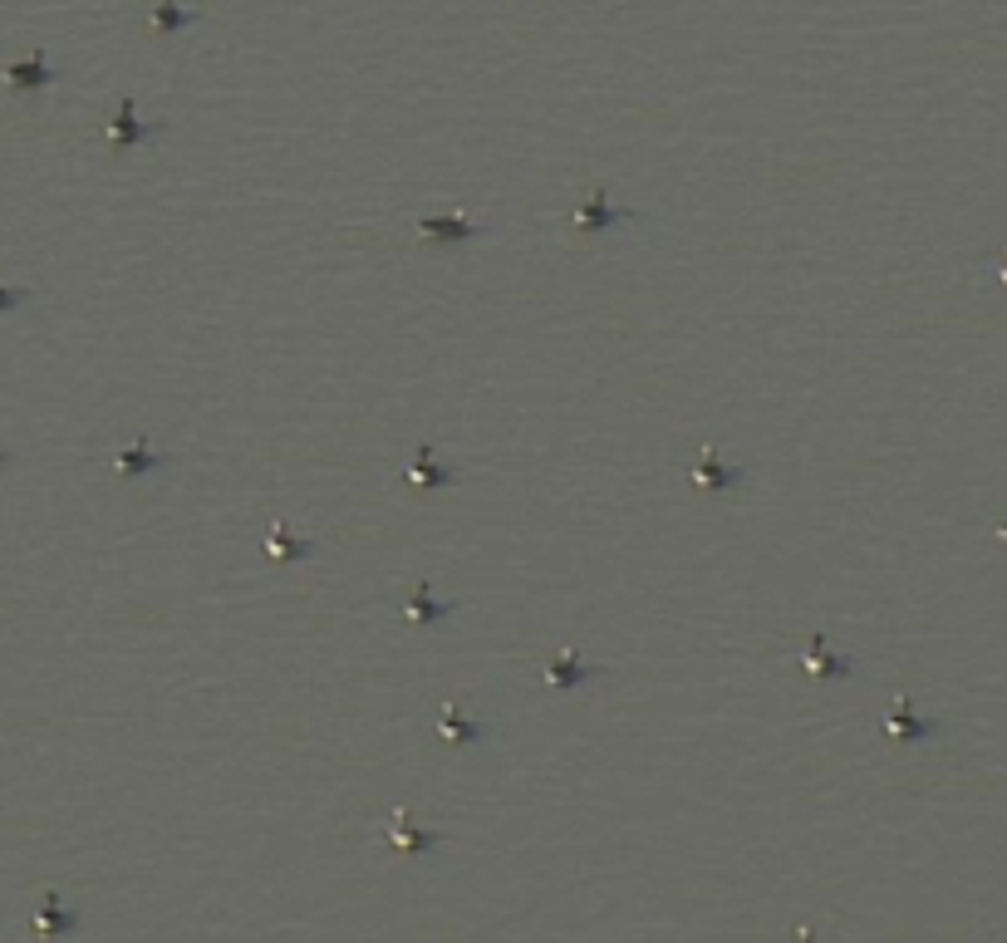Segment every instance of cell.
I'll return each instance as SVG.
<instances>
[{"label": "cell", "mask_w": 1007, "mask_h": 943, "mask_svg": "<svg viewBox=\"0 0 1007 943\" xmlns=\"http://www.w3.org/2000/svg\"><path fill=\"white\" fill-rule=\"evenodd\" d=\"M889 732H895V737H914V742H919V737H933V732H939V722L914 718V712H909V703L899 698L895 712H889Z\"/></svg>", "instance_id": "cell-1"}, {"label": "cell", "mask_w": 1007, "mask_h": 943, "mask_svg": "<svg viewBox=\"0 0 1007 943\" xmlns=\"http://www.w3.org/2000/svg\"><path fill=\"white\" fill-rule=\"evenodd\" d=\"M40 924H45V929H75V914H65V909H55V899H45Z\"/></svg>", "instance_id": "cell-14"}, {"label": "cell", "mask_w": 1007, "mask_h": 943, "mask_svg": "<svg viewBox=\"0 0 1007 943\" xmlns=\"http://www.w3.org/2000/svg\"><path fill=\"white\" fill-rule=\"evenodd\" d=\"M0 463H5V453H0Z\"/></svg>", "instance_id": "cell-19"}, {"label": "cell", "mask_w": 1007, "mask_h": 943, "mask_svg": "<svg viewBox=\"0 0 1007 943\" xmlns=\"http://www.w3.org/2000/svg\"><path fill=\"white\" fill-rule=\"evenodd\" d=\"M595 668H585V664H575V658H555L551 668H545V678H551L555 688H570V683H580V678H590Z\"/></svg>", "instance_id": "cell-8"}, {"label": "cell", "mask_w": 1007, "mask_h": 943, "mask_svg": "<svg viewBox=\"0 0 1007 943\" xmlns=\"http://www.w3.org/2000/svg\"><path fill=\"white\" fill-rule=\"evenodd\" d=\"M408 614H413V620H423V624H433V620H447V614H453V604H443V600H433L428 590H418L413 604H408Z\"/></svg>", "instance_id": "cell-6"}, {"label": "cell", "mask_w": 1007, "mask_h": 943, "mask_svg": "<svg viewBox=\"0 0 1007 943\" xmlns=\"http://www.w3.org/2000/svg\"><path fill=\"white\" fill-rule=\"evenodd\" d=\"M5 79L15 84V89H45V84H55L59 75L45 65V55H35L30 65H10V69H5Z\"/></svg>", "instance_id": "cell-2"}, {"label": "cell", "mask_w": 1007, "mask_h": 943, "mask_svg": "<svg viewBox=\"0 0 1007 943\" xmlns=\"http://www.w3.org/2000/svg\"><path fill=\"white\" fill-rule=\"evenodd\" d=\"M423 232H433V236H443V241H467V236H481V226H472V222H453V216H428V222H423Z\"/></svg>", "instance_id": "cell-4"}, {"label": "cell", "mask_w": 1007, "mask_h": 943, "mask_svg": "<svg viewBox=\"0 0 1007 943\" xmlns=\"http://www.w3.org/2000/svg\"><path fill=\"white\" fill-rule=\"evenodd\" d=\"M693 481H702V487H732V481H742V472H732V467L712 463V457H702V463L693 467Z\"/></svg>", "instance_id": "cell-5"}, {"label": "cell", "mask_w": 1007, "mask_h": 943, "mask_svg": "<svg viewBox=\"0 0 1007 943\" xmlns=\"http://www.w3.org/2000/svg\"><path fill=\"white\" fill-rule=\"evenodd\" d=\"M443 732H447V737H463V742H481L491 727H481V722H463L457 712H447V718H443Z\"/></svg>", "instance_id": "cell-11"}, {"label": "cell", "mask_w": 1007, "mask_h": 943, "mask_svg": "<svg viewBox=\"0 0 1007 943\" xmlns=\"http://www.w3.org/2000/svg\"><path fill=\"white\" fill-rule=\"evenodd\" d=\"M153 20H157V30H177V25H192V20H197V10H182V5H163V10H157V15H153Z\"/></svg>", "instance_id": "cell-12"}, {"label": "cell", "mask_w": 1007, "mask_h": 943, "mask_svg": "<svg viewBox=\"0 0 1007 943\" xmlns=\"http://www.w3.org/2000/svg\"><path fill=\"white\" fill-rule=\"evenodd\" d=\"M25 300V290H0V310H10V305H20Z\"/></svg>", "instance_id": "cell-16"}, {"label": "cell", "mask_w": 1007, "mask_h": 943, "mask_svg": "<svg viewBox=\"0 0 1007 943\" xmlns=\"http://www.w3.org/2000/svg\"><path fill=\"white\" fill-rule=\"evenodd\" d=\"M413 481H428V487H437V481H457V467H433V463H428V447H423V457L413 463Z\"/></svg>", "instance_id": "cell-10"}, {"label": "cell", "mask_w": 1007, "mask_h": 943, "mask_svg": "<svg viewBox=\"0 0 1007 943\" xmlns=\"http://www.w3.org/2000/svg\"><path fill=\"white\" fill-rule=\"evenodd\" d=\"M998 536H1003V541H1007V521H998Z\"/></svg>", "instance_id": "cell-18"}, {"label": "cell", "mask_w": 1007, "mask_h": 943, "mask_svg": "<svg viewBox=\"0 0 1007 943\" xmlns=\"http://www.w3.org/2000/svg\"><path fill=\"white\" fill-rule=\"evenodd\" d=\"M614 222H629V212L620 207V212H610V207L600 202V192L590 197V207L580 212V226H614Z\"/></svg>", "instance_id": "cell-9"}, {"label": "cell", "mask_w": 1007, "mask_h": 943, "mask_svg": "<svg viewBox=\"0 0 1007 943\" xmlns=\"http://www.w3.org/2000/svg\"><path fill=\"white\" fill-rule=\"evenodd\" d=\"M811 674L845 678V674H851V658H831V654H826V639H816V648H811Z\"/></svg>", "instance_id": "cell-7"}, {"label": "cell", "mask_w": 1007, "mask_h": 943, "mask_svg": "<svg viewBox=\"0 0 1007 943\" xmlns=\"http://www.w3.org/2000/svg\"><path fill=\"white\" fill-rule=\"evenodd\" d=\"M163 463H167V457H157V453H143V447H138V453H128V457H123V472H128V477H138L143 467H163Z\"/></svg>", "instance_id": "cell-15"}, {"label": "cell", "mask_w": 1007, "mask_h": 943, "mask_svg": "<svg viewBox=\"0 0 1007 943\" xmlns=\"http://www.w3.org/2000/svg\"><path fill=\"white\" fill-rule=\"evenodd\" d=\"M998 270H1003V280H1007V251H1003V260H998Z\"/></svg>", "instance_id": "cell-17"}, {"label": "cell", "mask_w": 1007, "mask_h": 943, "mask_svg": "<svg viewBox=\"0 0 1007 943\" xmlns=\"http://www.w3.org/2000/svg\"><path fill=\"white\" fill-rule=\"evenodd\" d=\"M270 551H276V555H286V560H300V555H310L314 546H310V541L300 546V541H286L280 531H270Z\"/></svg>", "instance_id": "cell-13"}, {"label": "cell", "mask_w": 1007, "mask_h": 943, "mask_svg": "<svg viewBox=\"0 0 1007 943\" xmlns=\"http://www.w3.org/2000/svg\"><path fill=\"white\" fill-rule=\"evenodd\" d=\"M153 133H157V123H138V119H133V103L123 99L119 119H113V138H119V143H143V138H153Z\"/></svg>", "instance_id": "cell-3"}]
</instances>
